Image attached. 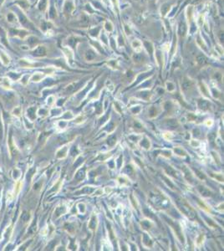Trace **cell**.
Here are the masks:
<instances>
[{
  "label": "cell",
  "mask_w": 224,
  "mask_h": 251,
  "mask_svg": "<svg viewBox=\"0 0 224 251\" xmlns=\"http://www.w3.org/2000/svg\"><path fill=\"white\" fill-rule=\"evenodd\" d=\"M44 75L41 73H34L33 75L31 76V80L34 81V82H39L43 79Z\"/></svg>",
  "instance_id": "10"
},
{
  "label": "cell",
  "mask_w": 224,
  "mask_h": 251,
  "mask_svg": "<svg viewBox=\"0 0 224 251\" xmlns=\"http://www.w3.org/2000/svg\"><path fill=\"white\" fill-rule=\"evenodd\" d=\"M88 225H89V228H90L91 230H95L96 228V226H97V219H96V217L95 215H93V216L91 217Z\"/></svg>",
  "instance_id": "7"
},
{
  "label": "cell",
  "mask_w": 224,
  "mask_h": 251,
  "mask_svg": "<svg viewBox=\"0 0 224 251\" xmlns=\"http://www.w3.org/2000/svg\"><path fill=\"white\" fill-rule=\"evenodd\" d=\"M35 114H36V112H35V109L34 107H30V108L27 110V116L31 122L34 121V119L36 118V115Z\"/></svg>",
  "instance_id": "5"
},
{
  "label": "cell",
  "mask_w": 224,
  "mask_h": 251,
  "mask_svg": "<svg viewBox=\"0 0 224 251\" xmlns=\"http://www.w3.org/2000/svg\"><path fill=\"white\" fill-rule=\"evenodd\" d=\"M0 85L5 90H11L12 89V80L8 77H3L0 78Z\"/></svg>",
  "instance_id": "3"
},
{
  "label": "cell",
  "mask_w": 224,
  "mask_h": 251,
  "mask_svg": "<svg viewBox=\"0 0 224 251\" xmlns=\"http://www.w3.org/2000/svg\"><path fill=\"white\" fill-rule=\"evenodd\" d=\"M197 62L199 64H201V65H203V64L206 63V58L204 56H200L198 57V59H197Z\"/></svg>",
  "instance_id": "23"
},
{
  "label": "cell",
  "mask_w": 224,
  "mask_h": 251,
  "mask_svg": "<svg viewBox=\"0 0 224 251\" xmlns=\"http://www.w3.org/2000/svg\"><path fill=\"white\" fill-rule=\"evenodd\" d=\"M21 187H22V182H18L16 185H15V188H14V192L15 193H18L20 191V189H21Z\"/></svg>",
  "instance_id": "17"
},
{
  "label": "cell",
  "mask_w": 224,
  "mask_h": 251,
  "mask_svg": "<svg viewBox=\"0 0 224 251\" xmlns=\"http://www.w3.org/2000/svg\"><path fill=\"white\" fill-rule=\"evenodd\" d=\"M0 60L4 65H8L10 63V58L5 52L2 51V50H0Z\"/></svg>",
  "instance_id": "4"
},
{
  "label": "cell",
  "mask_w": 224,
  "mask_h": 251,
  "mask_svg": "<svg viewBox=\"0 0 224 251\" xmlns=\"http://www.w3.org/2000/svg\"><path fill=\"white\" fill-rule=\"evenodd\" d=\"M191 85V82L189 80L188 81H186V82H184L183 84H182V87H183V89H187L188 87H189Z\"/></svg>",
  "instance_id": "25"
},
{
  "label": "cell",
  "mask_w": 224,
  "mask_h": 251,
  "mask_svg": "<svg viewBox=\"0 0 224 251\" xmlns=\"http://www.w3.org/2000/svg\"><path fill=\"white\" fill-rule=\"evenodd\" d=\"M28 219H29V214H28V213L24 212L23 214H22V219L23 220V222H27L28 220Z\"/></svg>",
  "instance_id": "21"
},
{
  "label": "cell",
  "mask_w": 224,
  "mask_h": 251,
  "mask_svg": "<svg viewBox=\"0 0 224 251\" xmlns=\"http://www.w3.org/2000/svg\"><path fill=\"white\" fill-rule=\"evenodd\" d=\"M45 49L43 47V46H39L38 48H36V49L34 50V55H36V56H44V55H45Z\"/></svg>",
  "instance_id": "6"
},
{
  "label": "cell",
  "mask_w": 224,
  "mask_h": 251,
  "mask_svg": "<svg viewBox=\"0 0 224 251\" xmlns=\"http://www.w3.org/2000/svg\"><path fill=\"white\" fill-rule=\"evenodd\" d=\"M84 171H80L79 173H77V175H76V177H77V179L79 180H80V179H82L83 177H84Z\"/></svg>",
  "instance_id": "24"
},
{
  "label": "cell",
  "mask_w": 224,
  "mask_h": 251,
  "mask_svg": "<svg viewBox=\"0 0 224 251\" xmlns=\"http://www.w3.org/2000/svg\"><path fill=\"white\" fill-rule=\"evenodd\" d=\"M65 212H66V209H65V207H59V208H57L56 209L55 213L57 214V216H60V215L63 214V213H65Z\"/></svg>",
  "instance_id": "13"
},
{
  "label": "cell",
  "mask_w": 224,
  "mask_h": 251,
  "mask_svg": "<svg viewBox=\"0 0 224 251\" xmlns=\"http://www.w3.org/2000/svg\"><path fill=\"white\" fill-rule=\"evenodd\" d=\"M199 107L202 109H203V110L207 109L208 103L207 102V101H202H202H199Z\"/></svg>",
  "instance_id": "15"
},
{
  "label": "cell",
  "mask_w": 224,
  "mask_h": 251,
  "mask_svg": "<svg viewBox=\"0 0 224 251\" xmlns=\"http://www.w3.org/2000/svg\"><path fill=\"white\" fill-rule=\"evenodd\" d=\"M141 146L145 147L146 149H148V148H150V142L147 140H144L141 142Z\"/></svg>",
  "instance_id": "18"
},
{
  "label": "cell",
  "mask_w": 224,
  "mask_h": 251,
  "mask_svg": "<svg viewBox=\"0 0 224 251\" xmlns=\"http://www.w3.org/2000/svg\"><path fill=\"white\" fill-rule=\"evenodd\" d=\"M115 140L116 139H115V136H111V137H110L109 139H108V144L111 145V146H113V145L115 144V142H116Z\"/></svg>",
  "instance_id": "22"
},
{
  "label": "cell",
  "mask_w": 224,
  "mask_h": 251,
  "mask_svg": "<svg viewBox=\"0 0 224 251\" xmlns=\"http://www.w3.org/2000/svg\"><path fill=\"white\" fill-rule=\"evenodd\" d=\"M3 124L2 122V117L0 116V140L3 138Z\"/></svg>",
  "instance_id": "16"
},
{
  "label": "cell",
  "mask_w": 224,
  "mask_h": 251,
  "mask_svg": "<svg viewBox=\"0 0 224 251\" xmlns=\"http://www.w3.org/2000/svg\"><path fill=\"white\" fill-rule=\"evenodd\" d=\"M198 190L202 193V195L204 196V197H209V196H211V192L208 189L206 188L205 187H199Z\"/></svg>",
  "instance_id": "11"
},
{
  "label": "cell",
  "mask_w": 224,
  "mask_h": 251,
  "mask_svg": "<svg viewBox=\"0 0 224 251\" xmlns=\"http://www.w3.org/2000/svg\"><path fill=\"white\" fill-rule=\"evenodd\" d=\"M28 79H29V76L27 75H26L22 76V78H21V84H23V85H26V84L28 83Z\"/></svg>",
  "instance_id": "19"
},
{
  "label": "cell",
  "mask_w": 224,
  "mask_h": 251,
  "mask_svg": "<svg viewBox=\"0 0 224 251\" xmlns=\"http://www.w3.org/2000/svg\"><path fill=\"white\" fill-rule=\"evenodd\" d=\"M177 204L178 206V208H180V210L184 214H186V216L190 219H195L196 217V212L194 211L192 207H191L189 204L186 202V200H184L183 199H181V198H178L177 199Z\"/></svg>",
  "instance_id": "1"
},
{
  "label": "cell",
  "mask_w": 224,
  "mask_h": 251,
  "mask_svg": "<svg viewBox=\"0 0 224 251\" xmlns=\"http://www.w3.org/2000/svg\"><path fill=\"white\" fill-rule=\"evenodd\" d=\"M0 173H1V169H0Z\"/></svg>",
  "instance_id": "27"
},
{
  "label": "cell",
  "mask_w": 224,
  "mask_h": 251,
  "mask_svg": "<svg viewBox=\"0 0 224 251\" xmlns=\"http://www.w3.org/2000/svg\"><path fill=\"white\" fill-rule=\"evenodd\" d=\"M175 152L177 154V155L180 156H185V151H184L181 148H176L175 149Z\"/></svg>",
  "instance_id": "20"
},
{
  "label": "cell",
  "mask_w": 224,
  "mask_h": 251,
  "mask_svg": "<svg viewBox=\"0 0 224 251\" xmlns=\"http://www.w3.org/2000/svg\"><path fill=\"white\" fill-rule=\"evenodd\" d=\"M67 147H62V149H60V150H59L58 151V152H57V157L58 158H64V157H66V153H67Z\"/></svg>",
  "instance_id": "9"
},
{
  "label": "cell",
  "mask_w": 224,
  "mask_h": 251,
  "mask_svg": "<svg viewBox=\"0 0 224 251\" xmlns=\"http://www.w3.org/2000/svg\"><path fill=\"white\" fill-rule=\"evenodd\" d=\"M12 113L14 116H17V117H19V116H21V108L20 107H15Z\"/></svg>",
  "instance_id": "14"
},
{
  "label": "cell",
  "mask_w": 224,
  "mask_h": 251,
  "mask_svg": "<svg viewBox=\"0 0 224 251\" xmlns=\"http://www.w3.org/2000/svg\"><path fill=\"white\" fill-rule=\"evenodd\" d=\"M19 63H20L21 66L26 68H33V66L34 65V63L30 62L29 60H27V59H20Z\"/></svg>",
  "instance_id": "8"
},
{
  "label": "cell",
  "mask_w": 224,
  "mask_h": 251,
  "mask_svg": "<svg viewBox=\"0 0 224 251\" xmlns=\"http://www.w3.org/2000/svg\"><path fill=\"white\" fill-rule=\"evenodd\" d=\"M141 43L139 40H134L132 42V47L135 49L136 51H140L141 50Z\"/></svg>",
  "instance_id": "12"
},
{
  "label": "cell",
  "mask_w": 224,
  "mask_h": 251,
  "mask_svg": "<svg viewBox=\"0 0 224 251\" xmlns=\"http://www.w3.org/2000/svg\"><path fill=\"white\" fill-rule=\"evenodd\" d=\"M166 171H167V173H169V174H171V175H174L175 174L174 170H173V169L171 167H169V169H168V170H166Z\"/></svg>",
  "instance_id": "26"
},
{
  "label": "cell",
  "mask_w": 224,
  "mask_h": 251,
  "mask_svg": "<svg viewBox=\"0 0 224 251\" xmlns=\"http://www.w3.org/2000/svg\"><path fill=\"white\" fill-rule=\"evenodd\" d=\"M164 218H165V219L166 220V222L168 223V224H170V226L172 227L173 230L175 231V233H176V234H177V238H178L180 240H181V242H184L183 234H182V232H181V228H180V226L177 223H175V222L173 221V220L171 219H168V218H166V217H164Z\"/></svg>",
  "instance_id": "2"
}]
</instances>
